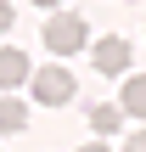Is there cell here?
<instances>
[{
	"label": "cell",
	"mask_w": 146,
	"mask_h": 152,
	"mask_svg": "<svg viewBox=\"0 0 146 152\" xmlns=\"http://www.w3.org/2000/svg\"><path fill=\"white\" fill-rule=\"evenodd\" d=\"M118 113H129V118H146V73H129V79H124Z\"/></svg>",
	"instance_id": "5"
},
{
	"label": "cell",
	"mask_w": 146,
	"mask_h": 152,
	"mask_svg": "<svg viewBox=\"0 0 146 152\" xmlns=\"http://www.w3.org/2000/svg\"><path fill=\"white\" fill-rule=\"evenodd\" d=\"M124 152H146V130H135V135L124 141Z\"/></svg>",
	"instance_id": "9"
},
{
	"label": "cell",
	"mask_w": 146,
	"mask_h": 152,
	"mask_svg": "<svg viewBox=\"0 0 146 152\" xmlns=\"http://www.w3.org/2000/svg\"><path fill=\"white\" fill-rule=\"evenodd\" d=\"M129 62H135L129 39H118V34L96 39V68H101V73H129Z\"/></svg>",
	"instance_id": "3"
},
{
	"label": "cell",
	"mask_w": 146,
	"mask_h": 152,
	"mask_svg": "<svg viewBox=\"0 0 146 152\" xmlns=\"http://www.w3.org/2000/svg\"><path fill=\"white\" fill-rule=\"evenodd\" d=\"M34 6H62V0H34Z\"/></svg>",
	"instance_id": "11"
},
{
	"label": "cell",
	"mask_w": 146,
	"mask_h": 152,
	"mask_svg": "<svg viewBox=\"0 0 146 152\" xmlns=\"http://www.w3.org/2000/svg\"><path fill=\"white\" fill-rule=\"evenodd\" d=\"M23 124H28V102L0 96V135H11V130H23Z\"/></svg>",
	"instance_id": "6"
},
{
	"label": "cell",
	"mask_w": 146,
	"mask_h": 152,
	"mask_svg": "<svg viewBox=\"0 0 146 152\" xmlns=\"http://www.w3.org/2000/svg\"><path fill=\"white\" fill-rule=\"evenodd\" d=\"M11 23H17V6H11V0H0V34H11Z\"/></svg>",
	"instance_id": "8"
},
{
	"label": "cell",
	"mask_w": 146,
	"mask_h": 152,
	"mask_svg": "<svg viewBox=\"0 0 146 152\" xmlns=\"http://www.w3.org/2000/svg\"><path fill=\"white\" fill-rule=\"evenodd\" d=\"M118 124H124V113H118L113 102H101V107H90V130H96V135H113Z\"/></svg>",
	"instance_id": "7"
},
{
	"label": "cell",
	"mask_w": 146,
	"mask_h": 152,
	"mask_svg": "<svg viewBox=\"0 0 146 152\" xmlns=\"http://www.w3.org/2000/svg\"><path fill=\"white\" fill-rule=\"evenodd\" d=\"M28 90H34L39 107H68V102L79 96V79H73V68L51 62V68H34V73H28Z\"/></svg>",
	"instance_id": "1"
},
{
	"label": "cell",
	"mask_w": 146,
	"mask_h": 152,
	"mask_svg": "<svg viewBox=\"0 0 146 152\" xmlns=\"http://www.w3.org/2000/svg\"><path fill=\"white\" fill-rule=\"evenodd\" d=\"M84 39H90V28H84V17H79V11H56V17L45 23V51H56V56L84 51Z\"/></svg>",
	"instance_id": "2"
},
{
	"label": "cell",
	"mask_w": 146,
	"mask_h": 152,
	"mask_svg": "<svg viewBox=\"0 0 146 152\" xmlns=\"http://www.w3.org/2000/svg\"><path fill=\"white\" fill-rule=\"evenodd\" d=\"M28 51H11V45H0V90H17V85H28Z\"/></svg>",
	"instance_id": "4"
},
{
	"label": "cell",
	"mask_w": 146,
	"mask_h": 152,
	"mask_svg": "<svg viewBox=\"0 0 146 152\" xmlns=\"http://www.w3.org/2000/svg\"><path fill=\"white\" fill-rule=\"evenodd\" d=\"M79 152H113V147H107V141H84Z\"/></svg>",
	"instance_id": "10"
}]
</instances>
